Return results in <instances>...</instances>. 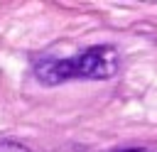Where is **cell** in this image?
Returning a JSON list of instances; mask_svg holds the SVG:
<instances>
[{
    "mask_svg": "<svg viewBox=\"0 0 157 152\" xmlns=\"http://www.w3.org/2000/svg\"><path fill=\"white\" fill-rule=\"evenodd\" d=\"M118 66H120V59H118L115 47L98 44V47H88L69 59H54V56L42 59L34 64V76L44 86H54V83H64V81H74V78L98 81V78L115 76Z\"/></svg>",
    "mask_w": 157,
    "mask_h": 152,
    "instance_id": "obj_1",
    "label": "cell"
},
{
    "mask_svg": "<svg viewBox=\"0 0 157 152\" xmlns=\"http://www.w3.org/2000/svg\"><path fill=\"white\" fill-rule=\"evenodd\" d=\"M0 152H29V150L17 142H0Z\"/></svg>",
    "mask_w": 157,
    "mask_h": 152,
    "instance_id": "obj_2",
    "label": "cell"
},
{
    "mask_svg": "<svg viewBox=\"0 0 157 152\" xmlns=\"http://www.w3.org/2000/svg\"><path fill=\"white\" fill-rule=\"evenodd\" d=\"M113 152H157V150H152V147H120Z\"/></svg>",
    "mask_w": 157,
    "mask_h": 152,
    "instance_id": "obj_3",
    "label": "cell"
}]
</instances>
